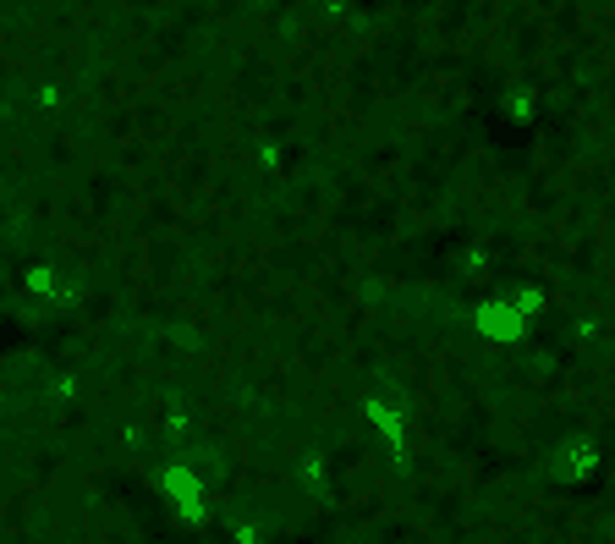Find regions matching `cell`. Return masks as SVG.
<instances>
[{
    "label": "cell",
    "mask_w": 615,
    "mask_h": 544,
    "mask_svg": "<svg viewBox=\"0 0 615 544\" xmlns=\"http://www.w3.org/2000/svg\"><path fill=\"white\" fill-rule=\"evenodd\" d=\"M473 330H478L489 347H523L527 336H533V319H527L506 291H484V297L473 303Z\"/></svg>",
    "instance_id": "5"
},
{
    "label": "cell",
    "mask_w": 615,
    "mask_h": 544,
    "mask_svg": "<svg viewBox=\"0 0 615 544\" xmlns=\"http://www.w3.org/2000/svg\"><path fill=\"white\" fill-rule=\"evenodd\" d=\"M181 456H187V462L198 467V478H204V484H209L215 495H220V489L231 484V473H237V462H231V452H226V446H220L215 435H198V441H192V446H187Z\"/></svg>",
    "instance_id": "6"
},
{
    "label": "cell",
    "mask_w": 615,
    "mask_h": 544,
    "mask_svg": "<svg viewBox=\"0 0 615 544\" xmlns=\"http://www.w3.org/2000/svg\"><path fill=\"white\" fill-rule=\"evenodd\" d=\"M357 28L368 33L374 61H379V99H385V155H390V220H396V99H390V39H385V17H379V28H374V17L363 11V17H357ZM357 28H351V33H357ZM347 50H351V44H347ZM390 237H396V231H385V243H390ZM385 254H396V248H385ZM390 270H396V259H390ZM396 275H401V270H396ZM401 280H407V291L396 297V308L413 297L418 275H401ZM396 308H390V319H396ZM390 319L379 325V347H374V385H379V363H385V330H390ZM269 424H275V418H269ZM275 429H280V424H275ZM280 435H286V429H280ZM314 441L325 446L319 424H314V418H308V407H302V435H286V446H291V452H308ZM374 446H379V441H374ZM374 446L357 456V462H368V456H374ZM357 462H347V467H357ZM347 467H336V473H347Z\"/></svg>",
    "instance_id": "1"
},
{
    "label": "cell",
    "mask_w": 615,
    "mask_h": 544,
    "mask_svg": "<svg viewBox=\"0 0 615 544\" xmlns=\"http://www.w3.org/2000/svg\"><path fill=\"white\" fill-rule=\"evenodd\" d=\"M605 473V441L594 429H566L544 446V484L549 489H588Z\"/></svg>",
    "instance_id": "2"
},
{
    "label": "cell",
    "mask_w": 615,
    "mask_h": 544,
    "mask_svg": "<svg viewBox=\"0 0 615 544\" xmlns=\"http://www.w3.org/2000/svg\"><path fill=\"white\" fill-rule=\"evenodd\" d=\"M155 478H160V495L171 501V512L181 523H192V528H209V523H215V489L198 478V467H192L187 456H166Z\"/></svg>",
    "instance_id": "3"
},
{
    "label": "cell",
    "mask_w": 615,
    "mask_h": 544,
    "mask_svg": "<svg viewBox=\"0 0 615 544\" xmlns=\"http://www.w3.org/2000/svg\"><path fill=\"white\" fill-rule=\"evenodd\" d=\"M357 418H363V429H368L379 446H390V452L413 446V402H407L401 390L368 385V390L357 396Z\"/></svg>",
    "instance_id": "4"
},
{
    "label": "cell",
    "mask_w": 615,
    "mask_h": 544,
    "mask_svg": "<svg viewBox=\"0 0 615 544\" xmlns=\"http://www.w3.org/2000/svg\"><path fill=\"white\" fill-rule=\"evenodd\" d=\"M506 297H512V303L523 308V314L533 319V325H538V319L549 314V286H544V280H533V275L512 280V286H506Z\"/></svg>",
    "instance_id": "8"
},
{
    "label": "cell",
    "mask_w": 615,
    "mask_h": 544,
    "mask_svg": "<svg viewBox=\"0 0 615 544\" xmlns=\"http://www.w3.org/2000/svg\"><path fill=\"white\" fill-rule=\"evenodd\" d=\"M56 280H61V265H56V259H44V254L22 259V270H17V286H22V291H28L33 303H50Z\"/></svg>",
    "instance_id": "7"
}]
</instances>
